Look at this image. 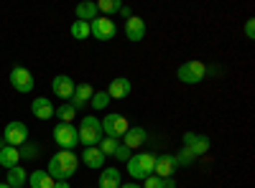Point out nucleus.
<instances>
[{
    "mask_svg": "<svg viewBox=\"0 0 255 188\" xmlns=\"http://www.w3.org/2000/svg\"><path fill=\"white\" fill-rule=\"evenodd\" d=\"M113 158H115V160H120V163H128V160H130V158H133V150H130V148H125V145L120 142V145H118V150H115V155H113Z\"/></svg>",
    "mask_w": 255,
    "mask_h": 188,
    "instance_id": "nucleus-31",
    "label": "nucleus"
},
{
    "mask_svg": "<svg viewBox=\"0 0 255 188\" xmlns=\"http://www.w3.org/2000/svg\"><path fill=\"white\" fill-rule=\"evenodd\" d=\"M174 158H176V165H181V168H189V165L197 160V158L191 155V153H189L186 148H181V150H179V155H174Z\"/></svg>",
    "mask_w": 255,
    "mask_h": 188,
    "instance_id": "nucleus-29",
    "label": "nucleus"
},
{
    "mask_svg": "<svg viewBox=\"0 0 255 188\" xmlns=\"http://www.w3.org/2000/svg\"><path fill=\"white\" fill-rule=\"evenodd\" d=\"M10 188H23L26 183H28V173L20 168V165H15V168H10L8 171V181H5Z\"/></svg>",
    "mask_w": 255,
    "mask_h": 188,
    "instance_id": "nucleus-23",
    "label": "nucleus"
},
{
    "mask_svg": "<svg viewBox=\"0 0 255 188\" xmlns=\"http://www.w3.org/2000/svg\"><path fill=\"white\" fill-rule=\"evenodd\" d=\"M120 0H97V13H102L105 18H110L113 13H118L120 10Z\"/></svg>",
    "mask_w": 255,
    "mask_h": 188,
    "instance_id": "nucleus-24",
    "label": "nucleus"
},
{
    "mask_svg": "<svg viewBox=\"0 0 255 188\" xmlns=\"http://www.w3.org/2000/svg\"><path fill=\"white\" fill-rule=\"evenodd\" d=\"M118 145H120V142H118L115 137H102V142L97 145V148L102 150V155H105V158H108V155H115V150H118Z\"/></svg>",
    "mask_w": 255,
    "mask_h": 188,
    "instance_id": "nucleus-28",
    "label": "nucleus"
},
{
    "mask_svg": "<svg viewBox=\"0 0 255 188\" xmlns=\"http://www.w3.org/2000/svg\"><path fill=\"white\" fill-rule=\"evenodd\" d=\"M54 117H56L59 122H74V117H77V110H74L72 104L67 102V104H61V107H56V110H54Z\"/></svg>",
    "mask_w": 255,
    "mask_h": 188,
    "instance_id": "nucleus-25",
    "label": "nucleus"
},
{
    "mask_svg": "<svg viewBox=\"0 0 255 188\" xmlns=\"http://www.w3.org/2000/svg\"><path fill=\"white\" fill-rule=\"evenodd\" d=\"M245 36H248V41L255 38V18H248L245 20Z\"/></svg>",
    "mask_w": 255,
    "mask_h": 188,
    "instance_id": "nucleus-33",
    "label": "nucleus"
},
{
    "mask_svg": "<svg viewBox=\"0 0 255 188\" xmlns=\"http://www.w3.org/2000/svg\"><path fill=\"white\" fill-rule=\"evenodd\" d=\"M20 163V153H18V148H10V145H5V148H0V165L3 168H15V165Z\"/></svg>",
    "mask_w": 255,
    "mask_h": 188,
    "instance_id": "nucleus-20",
    "label": "nucleus"
},
{
    "mask_svg": "<svg viewBox=\"0 0 255 188\" xmlns=\"http://www.w3.org/2000/svg\"><path fill=\"white\" fill-rule=\"evenodd\" d=\"M74 87H77V81H74L72 76H67V74H56L54 81H51V89H54V94H56L59 99H72Z\"/></svg>",
    "mask_w": 255,
    "mask_h": 188,
    "instance_id": "nucleus-11",
    "label": "nucleus"
},
{
    "mask_svg": "<svg viewBox=\"0 0 255 188\" xmlns=\"http://www.w3.org/2000/svg\"><path fill=\"white\" fill-rule=\"evenodd\" d=\"M69 33L77 38V41H84V38H90V23H84V20H74Z\"/></svg>",
    "mask_w": 255,
    "mask_h": 188,
    "instance_id": "nucleus-27",
    "label": "nucleus"
},
{
    "mask_svg": "<svg viewBox=\"0 0 255 188\" xmlns=\"http://www.w3.org/2000/svg\"><path fill=\"white\" fill-rule=\"evenodd\" d=\"M54 188H69V183H67V181H56Z\"/></svg>",
    "mask_w": 255,
    "mask_h": 188,
    "instance_id": "nucleus-35",
    "label": "nucleus"
},
{
    "mask_svg": "<svg viewBox=\"0 0 255 188\" xmlns=\"http://www.w3.org/2000/svg\"><path fill=\"white\" fill-rule=\"evenodd\" d=\"M118 13H120L123 18H130V15H133V13H130V8H128V5H120V10H118Z\"/></svg>",
    "mask_w": 255,
    "mask_h": 188,
    "instance_id": "nucleus-34",
    "label": "nucleus"
},
{
    "mask_svg": "<svg viewBox=\"0 0 255 188\" xmlns=\"http://www.w3.org/2000/svg\"><path fill=\"white\" fill-rule=\"evenodd\" d=\"M97 183H100L97 188H120L123 176H120V171L115 168V165H110V168H102V173H100V181H97Z\"/></svg>",
    "mask_w": 255,
    "mask_h": 188,
    "instance_id": "nucleus-18",
    "label": "nucleus"
},
{
    "mask_svg": "<svg viewBox=\"0 0 255 188\" xmlns=\"http://www.w3.org/2000/svg\"><path fill=\"white\" fill-rule=\"evenodd\" d=\"M145 142H148V132L143 127H128V132L123 135V145H125V148H130V150L143 148Z\"/></svg>",
    "mask_w": 255,
    "mask_h": 188,
    "instance_id": "nucleus-16",
    "label": "nucleus"
},
{
    "mask_svg": "<svg viewBox=\"0 0 255 188\" xmlns=\"http://www.w3.org/2000/svg\"><path fill=\"white\" fill-rule=\"evenodd\" d=\"M10 84H13V89L15 92H20V94H28L31 89H33V74L26 69V66H15L13 71H10Z\"/></svg>",
    "mask_w": 255,
    "mask_h": 188,
    "instance_id": "nucleus-9",
    "label": "nucleus"
},
{
    "mask_svg": "<svg viewBox=\"0 0 255 188\" xmlns=\"http://www.w3.org/2000/svg\"><path fill=\"white\" fill-rule=\"evenodd\" d=\"M0 188H10V186H8V183H0Z\"/></svg>",
    "mask_w": 255,
    "mask_h": 188,
    "instance_id": "nucleus-38",
    "label": "nucleus"
},
{
    "mask_svg": "<svg viewBox=\"0 0 255 188\" xmlns=\"http://www.w3.org/2000/svg\"><path fill=\"white\" fill-rule=\"evenodd\" d=\"M115 33H118L115 23H113L110 18H105V15H97L92 23H90V36H95L97 41H113Z\"/></svg>",
    "mask_w": 255,
    "mask_h": 188,
    "instance_id": "nucleus-8",
    "label": "nucleus"
},
{
    "mask_svg": "<svg viewBox=\"0 0 255 188\" xmlns=\"http://www.w3.org/2000/svg\"><path fill=\"white\" fill-rule=\"evenodd\" d=\"M95 18H97V3H92V0H84V3L77 5V20L92 23Z\"/></svg>",
    "mask_w": 255,
    "mask_h": 188,
    "instance_id": "nucleus-22",
    "label": "nucleus"
},
{
    "mask_svg": "<svg viewBox=\"0 0 255 188\" xmlns=\"http://www.w3.org/2000/svg\"><path fill=\"white\" fill-rule=\"evenodd\" d=\"M120 188H140L138 183H120Z\"/></svg>",
    "mask_w": 255,
    "mask_h": 188,
    "instance_id": "nucleus-37",
    "label": "nucleus"
},
{
    "mask_svg": "<svg viewBox=\"0 0 255 188\" xmlns=\"http://www.w3.org/2000/svg\"><path fill=\"white\" fill-rule=\"evenodd\" d=\"M153 165H156L153 153H138L128 160V173L133 181H145L148 176H153Z\"/></svg>",
    "mask_w": 255,
    "mask_h": 188,
    "instance_id": "nucleus-3",
    "label": "nucleus"
},
{
    "mask_svg": "<svg viewBox=\"0 0 255 188\" xmlns=\"http://www.w3.org/2000/svg\"><path fill=\"white\" fill-rule=\"evenodd\" d=\"M184 148L194 155V158H199V155H204L209 148H212V140L207 137V135H197V132H186L184 135Z\"/></svg>",
    "mask_w": 255,
    "mask_h": 188,
    "instance_id": "nucleus-10",
    "label": "nucleus"
},
{
    "mask_svg": "<svg viewBox=\"0 0 255 188\" xmlns=\"http://www.w3.org/2000/svg\"><path fill=\"white\" fill-rule=\"evenodd\" d=\"M176 168H179V165H176V158H174V155H168V153H163V155H156L153 176H158V178H171Z\"/></svg>",
    "mask_w": 255,
    "mask_h": 188,
    "instance_id": "nucleus-13",
    "label": "nucleus"
},
{
    "mask_svg": "<svg viewBox=\"0 0 255 188\" xmlns=\"http://www.w3.org/2000/svg\"><path fill=\"white\" fill-rule=\"evenodd\" d=\"M100 125H102V135L105 137H123L125 132H128V127H130V122H128V117L125 115H118V112H110L105 120H100Z\"/></svg>",
    "mask_w": 255,
    "mask_h": 188,
    "instance_id": "nucleus-5",
    "label": "nucleus"
},
{
    "mask_svg": "<svg viewBox=\"0 0 255 188\" xmlns=\"http://www.w3.org/2000/svg\"><path fill=\"white\" fill-rule=\"evenodd\" d=\"M105 92H108V97H110V99H125L128 94L133 92V84H130V79L118 76V79H113V81H110V87L105 89Z\"/></svg>",
    "mask_w": 255,
    "mask_h": 188,
    "instance_id": "nucleus-15",
    "label": "nucleus"
},
{
    "mask_svg": "<svg viewBox=\"0 0 255 188\" xmlns=\"http://www.w3.org/2000/svg\"><path fill=\"white\" fill-rule=\"evenodd\" d=\"M77 165H79V160H77V155H74L72 150H59V153L49 160L46 173H49L54 181H69V178L77 173Z\"/></svg>",
    "mask_w": 255,
    "mask_h": 188,
    "instance_id": "nucleus-1",
    "label": "nucleus"
},
{
    "mask_svg": "<svg viewBox=\"0 0 255 188\" xmlns=\"http://www.w3.org/2000/svg\"><path fill=\"white\" fill-rule=\"evenodd\" d=\"M18 153H20V158H36L38 155V145H33V142H23V145H20V148H18Z\"/></svg>",
    "mask_w": 255,
    "mask_h": 188,
    "instance_id": "nucleus-30",
    "label": "nucleus"
},
{
    "mask_svg": "<svg viewBox=\"0 0 255 188\" xmlns=\"http://www.w3.org/2000/svg\"><path fill=\"white\" fill-rule=\"evenodd\" d=\"M92 94H95V89L87 84V81H82V84H77L74 87V94H72V99H69V104L79 112L82 107H87L90 104V99H92Z\"/></svg>",
    "mask_w": 255,
    "mask_h": 188,
    "instance_id": "nucleus-14",
    "label": "nucleus"
},
{
    "mask_svg": "<svg viewBox=\"0 0 255 188\" xmlns=\"http://www.w3.org/2000/svg\"><path fill=\"white\" fill-rule=\"evenodd\" d=\"M108 104H110V97H108V92H95V94H92V99H90V107H92L95 112L108 110Z\"/></svg>",
    "mask_w": 255,
    "mask_h": 188,
    "instance_id": "nucleus-26",
    "label": "nucleus"
},
{
    "mask_svg": "<svg viewBox=\"0 0 255 188\" xmlns=\"http://www.w3.org/2000/svg\"><path fill=\"white\" fill-rule=\"evenodd\" d=\"M54 178L46 173V171H33V173H28V186L31 188H54Z\"/></svg>",
    "mask_w": 255,
    "mask_h": 188,
    "instance_id": "nucleus-21",
    "label": "nucleus"
},
{
    "mask_svg": "<svg viewBox=\"0 0 255 188\" xmlns=\"http://www.w3.org/2000/svg\"><path fill=\"white\" fill-rule=\"evenodd\" d=\"M79 163H84L87 168L97 171V168H105V155H102V150H100V148H84V153H82V160H79Z\"/></svg>",
    "mask_w": 255,
    "mask_h": 188,
    "instance_id": "nucleus-19",
    "label": "nucleus"
},
{
    "mask_svg": "<svg viewBox=\"0 0 255 188\" xmlns=\"http://www.w3.org/2000/svg\"><path fill=\"white\" fill-rule=\"evenodd\" d=\"M77 132H79V145H84V148H97V145L102 142V137H105L102 135V125H100V120L95 115L82 117Z\"/></svg>",
    "mask_w": 255,
    "mask_h": 188,
    "instance_id": "nucleus-2",
    "label": "nucleus"
},
{
    "mask_svg": "<svg viewBox=\"0 0 255 188\" xmlns=\"http://www.w3.org/2000/svg\"><path fill=\"white\" fill-rule=\"evenodd\" d=\"M125 38L133 41V44H138V41L145 38V20L140 15H130L125 20Z\"/></svg>",
    "mask_w": 255,
    "mask_h": 188,
    "instance_id": "nucleus-12",
    "label": "nucleus"
},
{
    "mask_svg": "<svg viewBox=\"0 0 255 188\" xmlns=\"http://www.w3.org/2000/svg\"><path fill=\"white\" fill-rule=\"evenodd\" d=\"M54 140L61 150H74L79 145V132L72 122H59L54 127Z\"/></svg>",
    "mask_w": 255,
    "mask_h": 188,
    "instance_id": "nucleus-4",
    "label": "nucleus"
},
{
    "mask_svg": "<svg viewBox=\"0 0 255 188\" xmlns=\"http://www.w3.org/2000/svg\"><path fill=\"white\" fill-rule=\"evenodd\" d=\"M176 76L184 84H199L207 76V66H204V61H184L176 71Z\"/></svg>",
    "mask_w": 255,
    "mask_h": 188,
    "instance_id": "nucleus-6",
    "label": "nucleus"
},
{
    "mask_svg": "<svg viewBox=\"0 0 255 188\" xmlns=\"http://www.w3.org/2000/svg\"><path fill=\"white\" fill-rule=\"evenodd\" d=\"M140 188H166V178H158V176H148L143 181Z\"/></svg>",
    "mask_w": 255,
    "mask_h": 188,
    "instance_id": "nucleus-32",
    "label": "nucleus"
},
{
    "mask_svg": "<svg viewBox=\"0 0 255 188\" xmlns=\"http://www.w3.org/2000/svg\"><path fill=\"white\" fill-rule=\"evenodd\" d=\"M31 112H33V117H38V120H51V117H54V102L46 99V97H36V99L31 102Z\"/></svg>",
    "mask_w": 255,
    "mask_h": 188,
    "instance_id": "nucleus-17",
    "label": "nucleus"
},
{
    "mask_svg": "<svg viewBox=\"0 0 255 188\" xmlns=\"http://www.w3.org/2000/svg\"><path fill=\"white\" fill-rule=\"evenodd\" d=\"M3 140L5 145H10V148H20L23 142H28V127L23 122H8L5 130H3Z\"/></svg>",
    "mask_w": 255,
    "mask_h": 188,
    "instance_id": "nucleus-7",
    "label": "nucleus"
},
{
    "mask_svg": "<svg viewBox=\"0 0 255 188\" xmlns=\"http://www.w3.org/2000/svg\"><path fill=\"white\" fill-rule=\"evenodd\" d=\"M166 188H176V181L174 178H166Z\"/></svg>",
    "mask_w": 255,
    "mask_h": 188,
    "instance_id": "nucleus-36",
    "label": "nucleus"
}]
</instances>
